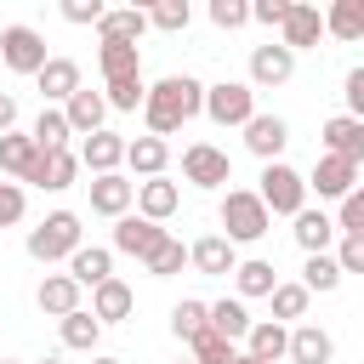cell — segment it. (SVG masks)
Listing matches in <instances>:
<instances>
[{
    "instance_id": "cell-1",
    "label": "cell",
    "mask_w": 364,
    "mask_h": 364,
    "mask_svg": "<svg viewBox=\"0 0 364 364\" xmlns=\"http://www.w3.org/2000/svg\"><path fill=\"white\" fill-rule=\"evenodd\" d=\"M199 108H205V85L193 74H165L142 97V125H148V136L165 142L171 131H182L188 119H199Z\"/></svg>"
},
{
    "instance_id": "cell-2",
    "label": "cell",
    "mask_w": 364,
    "mask_h": 364,
    "mask_svg": "<svg viewBox=\"0 0 364 364\" xmlns=\"http://www.w3.org/2000/svg\"><path fill=\"white\" fill-rule=\"evenodd\" d=\"M222 239L239 250V245H256V239H267V228H273V216L262 210V199H256V188H228L222 193Z\"/></svg>"
},
{
    "instance_id": "cell-3",
    "label": "cell",
    "mask_w": 364,
    "mask_h": 364,
    "mask_svg": "<svg viewBox=\"0 0 364 364\" xmlns=\"http://www.w3.org/2000/svg\"><path fill=\"white\" fill-rule=\"evenodd\" d=\"M28 256L34 262H68L80 245H85V228H80V216L74 210H51L40 228H28Z\"/></svg>"
},
{
    "instance_id": "cell-4",
    "label": "cell",
    "mask_w": 364,
    "mask_h": 364,
    "mask_svg": "<svg viewBox=\"0 0 364 364\" xmlns=\"http://www.w3.org/2000/svg\"><path fill=\"white\" fill-rule=\"evenodd\" d=\"M262 188H256V199H262V210L267 216H296L301 205H307V182H301V171L296 165H284V159H273V165H262V176H256Z\"/></svg>"
},
{
    "instance_id": "cell-5",
    "label": "cell",
    "mask_w": 364,
    "mask_h": 364,
    "mask_svg": "<svg viewBox=\"0 0 364 364\" xmlns=\"http://www.w3.org/2000/svg\"><path fill=\"white\" fill-rule=\"evenodd\" d=\"M210 125H245L250 114H256V91L245 85V80H216V85H205V108H199Z\"/></svg>"
},
{
    "instance_id": "cell-6",
    "label": "cell",
    "mask_w": 364,
    "mask_h": 364,
    "mask_svg": "<svg viewBox=\"0 0 364 364\" xmlns=\"http://www.w3.org/2000/svg\"><path fill=\"white\" fill-rule=\"evenodd\" d=\"M46 57H51V51H46V34H40V28H28V23L0 28V63H6L11 74H28V80H34V74L46 68Z\"/></svg>"
},
{
    "instance_id": "cell-7",
    "label": "cell",
    "mask_w": 364,
    "mask_h": 364,
    "mask_svg": "<svg viewBox=\"0 0 364 364\" xmlns=\"http://www.w3.org/2000/svg\"><path fill=\"white\" fill-rule=\"evenodd\" d=\"M182 182H193V188H222V182H233V159H228L216 142H188V148H182Z\"/></svg>"
},
{
    "instance_id": "cell-8",
    "label": "cell",
    "mask_w": 364,
    "mask_h": 364,
    "mask_svg": "<svg viewBox=\"0 0 364 364\" xmlns=\"http://www.w3.org/2000/svg\"><path fill=\"white\" fill-rule=\"evenodd\" d=\"M165 239H171V233H165L159 222H148V216H131V210H125V216L114 222V245H108V250H119V256H136V262H148V256H154V250H159Z\"/></svg>"
},
{
    "instance_id": "cell-9",
    "label": "cell",
    "mask_w": 364,
    "mask_h": 364,
    "mask_svg": "<svg viewBox=\"0 0 364 364\" xmlns=\"http://www.w3.org/2000/svg\"><path fill=\"white\" fill-rule=\"evenodd\" d=\"M318 40H324V17H318V6L290 0V11H284V23H279V46L296 57V51H313Z\"/></svg>"
},
{
    "instance_id": "cell-10",
    "label": "cell",
    "mask_w": 364,
    "mask_h": 364,
    "mask_svg": "<svg viewBox=\"0 0 364 364\" xmlns=\"http://www.w3.org/2000/svg\"><path fill=\"white\" fill-rule=\"evenodd\" d=\"M290 74H296V57L279 46V40H267V46H250V91H273V85H290Z\"/></svg>"
},
{
    "instance_id": "cell-11",
    "label": "cell",
    "mask_w": 364,
    "mask_h": 364,
    "mask_svg": "<svg viewBox=\"0 0 364 364\" xmlns=\"http://www.w3.org/2000/svg\"><path fill=\"white\" fill-rule=\"evenodd\" d=\"M239 131H245V148H250L262 165H273V159L284 154V142H290V119H284V114H250Z\"/></svg>"
},
{
    "instance_id": "cell-12",
    "label": "cell",
    "mask_w": 364,
    "mask_h": 364,
    "mask_svg": "<svg viewBox=\"0 0 364 364\" xmlns=\"http://www.w3.org/2000/svg\"><path fill=\"white\" fill-rule=\"evenodd\" d=\"M74 159H80V171H91V176H114V171L125 165V136L102 125V131H91V136H80V154H74Z\"/></svg>"
},
{
    "instance_id": "cell-13",
    "label": "cell",
    "mask_w": 364,
    "mask_h": 364,
    "mask_svg": "<svg viewBox=\"0 0 364 364\" xmlns=\"http://www.w3.org/2000/svg\"><path fill=\"white\" fill-rule=\"evenodd\" d=\"M74 176H80V159H74V148H57V154H40L34 165H28V188H40V193H63V188H74ZM17 182V188H23Z\"/></svg>"
},
{
    "instance_id": "cell-14",
    "label": "cell",
    "mask_w": 364,
    "mask_h": 364,
    "mask_svg": "<svg viewBox=\"0 0 364 364\" xmlns=\"http://www.w3.org/2000/svg\"><path fill=\"white\" fill-rule=\"evenodd\" d=\"M301 182H307V193H318V199H347V193L358 188V165L324 154V159H313V171H307Z\"/></svg>"
},
{
    "instance_id": "cell-15",
    "label": "cell",
    "mask_w": 364,
    "mask_h": 364,
    "mask_svg": "<svg viewBox=\"0 0 364 364\" xmlns=\"http://www.w3.org/2000/svg\"><path fill=\"white\" fill-rule=\"evenodd\" d=\"M318 142H324V154H336V159H347V165H364V119L330 114L324 131H318Z\"/></svg>"
},
{
    "instance_id": "cell-16",
    "label": "cell",
    "mask_w": 364,
    "mask_h": 364,
    "mask_svg": "<svg viewBox=\"0 0 364 364\" xmlns=\"http://www.w3.org/2000/svg\"><path fill=\"white\" fill-rule=\"evenodd\" d=\"M188 267H193V273H205V279H228V273L239 267V250H233L222 233H205V239H193V245H188Z\"/></svg>"
},
{
    "instance_id": "cell-17",
    "label": "cell",
    "mask_w": 364,
    "mask_h": 364,
    "mask_svg": "<svg viewBox=\"0 0 364 364\" xmlns=\"http://www.w3.org/2000/svg\"><path fill=\"white\" fill-rule=\"evenodd\" d=\"M284 358H290V364H336V336L318 330V324H290Z\"/></svg>"
},
{
    "instance_id": "cell-18",
    "label": "cell",
    "mask_w": 364,
    "mask_h": 364,
    "mask_svg": "<svg viewBox=\"0 0 364 364\" xmlns=\"http://www.w3.org/2000/svg\"><path fill=\"white\" fill-rule=\"evenodd\" d=\"M34 85H40L46 108H63V102L80 91V63H74V57H46V68L34 74Z\"/></svg>"
},
{
    "instance_id": "cell-19",
    "label": "cell",
    "mask_w": 364,
    "mask_h": 364,
    "mask_svg": "<svg viewBox=\"0 0 364 364\" xmlns=\"http://www.w3.org/2000/svg\"><path fill=\"white\" fill-rule=\"evenodd\" d=\"M131 205H136V216H148V222H165V216H176V205H182V188H176L171 176H148V182H136Z\"/></svg>"
},
{
    "instance_id": "cell-20",
    "label": "cell",
    "mask_w": 364,
    "mask_h": 364,
    "mask_svg": "<svg viewBox=\"0 0 364 364\" xmlns=\"http://www.w3.org/2000/svg\"><path fill=\"white\" fill-rule=\"evenodd\" d=\"M97 324H119V318H131L136 313V290L125 284V279H102L97 290H91V307H85Z\"/></svg>"
},
{
    "instance_id": "cell-21",
    "label": "cell",
    "mask_w": 364,
    "mask_h": 364,
    "mask_svg": "<svg viewBox=\"0 0 364 364\" xmlns=\"http://www.w3.org/2000/svg\"><path fill=\"white\" fill-rule=\"evenodd\" d=\"M256 318H250V307L239 301V296H222V301H205V330L210 336H222V341H245V330H250Z\"/></svg>"
},
{
    "instance_id": "cell-22",
    "label": "cell",
    "mask_w": 364,
    "mask_h": 364,
    "mask_svg": "<svg viewBox=\"0 0 364 364\" xmlns=\"http://www.w3.org/2000/svg\"><path fill=\"white\" fill-rule=\"evenodd\" d=\"M290 222H296L290 233H296V245H301V256H324V250L336 245V222H330L324 210H313V205H301V210H296Z\"/></svg>"
},
{
    "instance_id": "cell-23",
    "label": "cell",
    "mask_w": 364,
    "mask_h": 364,
    "mask_svg": "<svg viewBox=\"0 0 364 364\" xmlns=\"http://www.w3.org/2000/svg\"><path fill=\"white\" fill-rule=\"evenodd\" d=\"M68 279H74L80 290H97L102 279H114V250H108V245H80V250L68 256Z\"/></svg>"
},
{
    "instance_id": "cell-24",
    "label": "cell",
    "mask_w": 364,
    "mask_h": 364,
    "mask_svg": "<svg viewBox=\"0 0 364 364\" xmlns=\"http://www.w3.org/2000/svg\"><path fill=\"white\" fill-rule=\"evenodd\" d=\"M63 119H68V131L74 136H91V131H102V119H108V102H102V91H74L68 102H63Z\"/></svg>"
},
{
    "instance_id": "cell-25",
    "label": "cell",
    "mask_w": 364,
    "mask_h": 364,
    "mask_svg": "<svg viewBox=\"0 0 364 364\" xmlns=\"http://www.w3.org/2000/svg\"><path fill=\"white\" fill-rule=\"evenodd\" d=\"M284 341H290V330L284 324H273V318H256L250 330H245V358H256V364H279L284 358Z\"/></svg>"
},
{
    "instance_id": "cell-26",
    "label": "cell",
    "mask_w": 364,
    "mask_h": 364,
    "mask_svg": "<svg viewBox=\"0 0 364 364\" xmlns=\"http://www.w3.org/2000/svg\"><path fill=\"white\" fill-rule=\"evenodd\" d=\"M97 68H102V85H108V80H136V74H142V46L102 40V46H97Z\"/></svg>"
},
{
    "instance_id": "cell-27",
    "label": "cell",
    "mask_w": 364,
    "mask_h": 364,
    "mask_svg": "<svg viewBox=\"0 0 364 364\" xmlns=\"http://www.w3.org/2000/svg\"><path fill=\"white\" fill-rule=\"evenodd\" d=\"M125 165H131L142 182H148V176H165V165H171V142H159V136L142 131V136L125 142Z\"/></svg>"
},
{
    "instance_id": "cell-28",
    "label": "cell",
    "mask_w": 364,
    "mask_h": 364,
    "mask_svg": "<svg viewBox=\"0 0 364 364\" xmlns=\"http://www.w3.org/2000/svg\"><path fill=\"white\" fill-rule=\"evenodd\" d=\"M131 193H136V182H125L119 171H114V176H91V210H97V216H114V222H119V216L131 210Z\"/></svg>"
},
{
    "instance_id": "cell-29",
    "label": "cell",
    "mask_w": 364,
    "mask_h": 364,
    "mask_svg": "<svg viewBox=\"0 0 364 364\" xmlns=\"http://www.w3.org/2000/svg\"><path fill=\"white\" fill-rule=\"evenodd\" d=\"M34 301H40V313H46V318H68V313L80 307V284H74L68 273H46V279H40V290H34Z\"/></svg>"
},
{
    "instance_id": "cell-30",
    "label": "cell",
    "mask_w": 364,
    "mask_h": 364,
    "mask_svg": "<svg viewBox=\"0 0 364 364\" xmlns=\"http://www.w3.org/2000/svg\"><path fill=\"white\" fill-rule=\"evenodd\" d=\"M148 34V11L142 6H119V11H102L97 17V40H125V46H136Z\"/></svg>"
},
{
    "instance_id": "cell-31",
    "label": "cell",
    "mask_w": 364,
    "mask_h": 364,
    "mask_svg": "<svg viewBox=\"0 0 364 364\" xmlns=\"http://www.w3.org/2000/svg\"><path fill=\"white\" fill-rule=\"evenodd\" d=\"M273 284H279V267H273V262H262V256H245V262L233 267V290H239V301L273 296Z\"/></svg>"
},
{
    "instance_id": "cell-32",
    "label": "cell",
    "mask_w": 364,
    "mask_h": 364,
    "mask_svg": "<svg viewBox=\"0 0 364 364\" xmlns=\"http://www.w3.org/2000/svg\"><path fill=\"white\" fill-rule=\"evenodd\" d=\"M57 336H63V347H68V353H97V341H102V324H97L85 307H74L68 318H57Z\"/></svg>"
},
{
    "instance_id": "cell-33",
    "label": "cell",
    "mask_w": 364,
    "mask_h": 364,
    "mask_svg": "<svg viewBox=\"0 0 364 364\" xmlns=\"http://www.w3.org/2000/svg\"><path fill=\"white\" fill-rule=\"evenodd\" d=\"M34 159H40V148L28 142V131H6V136H0V176H11V182H23Z\"/></svg>"
},
{
    "instance_id": "cell-34",
    "label": "cell",
    "mask_w": 364,
    "mask_h": 364,
    "mask_svg": "<svg viewBox=\"0 0 364 364\" xmlns=\"http://www.w3.org/2000/svg\"><path fill=\"white\" fill-rule=\"evenodd\" d=\"M324 17V34H336V40H364V0H336L330 11H318Z\"/></svg>"
},
{
    "instance_id": "cell-35",
    "label": "cell",
    "mask_w": 364,
    "mask_h": 364,
    "mask_svg": "<svg viewBox=\"0 0 364 364\" xmlns=\"http://www.w3.org/2000/svg\"><path fill=\"white\" fill-rule=\"evenodd\" d=\"M68 119H63V108H40V119H34V131H28V142L40 148V154H57V148H68Z\"/></svg>"
},
{
    "instance_id": "cell-36",
    "label": "cell",
    "mask_w": 364,
    "mask_h": 364,
    "mask_svg": "<svg viewBox=\"0 0 364 364\" xmlns=\"http://www.w3.org/2000/svg\"><path fill=\"white\" fill-rule=\"evenodd\" d=\"M296 284H301L307 296H330V290L341 284V267H336V256H330V250H324V256H307V262H301V279H296Z\"/></svg>"
},
{
    "instance_id": "cell-37",
    "label": "cell",
    "mask_w": 364,
    "mask_h": 364,
    "mask_svg": "<svg viewBox=\"0 0 364 364\" xmlns=\"http://www.w3.org/2000/svg\"><path fill=\"white\" fill-rule=\"evenodd\" d=\"M267 301H273V324H284V330H290L296 318H307V301H313V296H307L301 284H290V279H279Z\"/></svg>"
},
{
    "instance_id": "cell-38",
    "label": "cell",
    "mask_w": 364,
    "mask_h": 364,
    "mask_svg": "<svg viewBox=\"0 0 364 364\" xmlns=\"http://www.w3.org/2000/svg\"><path fill=\"white\" fill-rule=\"evenodd\" d=\"M142 97H148V80H142V74H136V80H108V85H102V102H108L114 114H136Z\"/></svg>"
},
{
    "instance_id": "cell-39",
    "label": "cell",
    "mask_w": 364,
    "mask_h": 364,
    "mask_svg": "<svg viewBox=\"0 0 364 364\" xmlns=\"http://www.w3.org/2000/svg\"><path fill=\"white\" fill-rule=\"evenodd\" d=\"M336 239H364V188H353L347 199H336Z\"/></svg>"
},
{
    "instance_id": "cell-40",
    "label": "cell",
    "mask_w": 364,
    "mask_h": 364,
    "mask_svg": "<svg viewBox=\"0 0 364 364\" xmlns=\"http://www.w3.org/2000/svg\"><path fill=\"white\" fill-rule=\"evenodd\" d=\"M171 336H176V341H199V336H205V301L182 296V301L171 307Z\"/></svg>"
},
{
    "instance_id": "cell-41",
    "label": "cell",
    "mask_w": 364,
    "mask_h": 364,
    "mask_svg": "<svg viewBox=\"0 0 364 364\" xmlns=\"http://www.w3.org/2000/svg\"><path fill=\"white\" fill-rule=\"evenodd\" d=\"M193 23V6L188 0H159V6H148V28H159V34H182Z\"/></svg>"
},
{
    "instance_id": "cell-42",
    "label": "cell",
    "mask_w": 364,
    "mask_h": 364,
    "mask_svg": "<svg viewBox=\"0 0 364 364\" xmlns=\"http://www.w3.org/2000/svg\"><path fill=\"white\" fill-rule=\"evenodd\" d=\"M142 267H148L154 279H176V273L188 267V245H182V239H165V245H159V250H154Z\"/></svg>"
},
{
    "instance_id": "cell-43",
    "label": "cell",
    "mask_w": 364,
    "mask_h": 364,
    "mask_svg": "<svg viewBox=\"0 0 364 364\" xmlns=\"http://www.w3.org/2000/svg\"><path fill=\"white\" fill-rule=\"evenodd\" d=\"M188 353H193V364H239V347L233 341H222V336H199V341H188Z\"/></svg>"
},
{
    "instance_id": "cell-44",
    "label": "cell",
    "mask_w": 364,
    "mask_h": 364,
    "mask_svg": "<svg viewBox=\"0 0 364 364\" xmlns=\"http://www.w3.org/2000/svg\"><path fill=\"white\" fill-rule=\"evenodd\" d=\"M210 23L216 28H245L250 23V0H210Z\"/></svg>"
},
{
    "instance_id": "cell-45",
    "label": "cell",
    "mask_w": 364,
    "mask_h": 364,
    "mask_svg": "<svg viewBox=\"0 0 364 364\" xmlns=\"http://www.w3.org/2000/svg\"><path fill=\"white\" fill-rule=\"evenodd\" d=\"M102 11H108L102 0H63V23H74V28H97Z\"/></svg>"
},
{
    "instance_id": "cell-46",
    "label": "cell",
    "mask_w": 364,
    "mask_h": 364,
    "mask_svg": "<svg viewBox=\"0 0 364 364\" xmlns=\"http://www.w3.org/2000/svg\"><path fill=\"white\" fill-rule=\"evenodd\" d=\"M23 210H28V193H23L17 182H0V228L23 222Z\"/></svg>"
},
{
    "instance_id": "cell-47",
    "label": "cell",
    "mask_w": 364,
    "mask_h": 364,
    "mask_svg": "<svg viewBox=\"0 0 364 364\" xmlns=\"http://www.w3.org/2000/svg\"><path fill=\"white\" fill-rule=\"evenodd\" d=\"M341 97H347V119H364V68H347Z\"/></svg>"
},
{
    "instance_id": "cell-48",
    "label": "cell",
    "mask_w": 364,
    "mask_h": 364,
    "mask_svg": "<svg viewBox=\"0 0 364 364\" xmlns=\"http://www.w3.org/2000/svg\"><path fill=\"white\" fill-rule=\"evenodd\" d=\"M330 256H336L341 279H347V273H364V239H341V245H336Z\"/></svg>"
},
{
    "instance_id": "cell-49",
    "label": "cell",
    "mask_w": 364,
    "mask_h": 364,
    "mask_svg": "<svg viewBox=\"0 0 364 364\" xmlns=\"http://www.w3.org/2000/svg\"><path fill=\"white\" fill-rule=\"evenodd\" d=\"M284 11H290V0H250V23H262V28H279Z\"/></svg>"
},
{
    "instance_id": "cell-50",
    "label": "cell",
    "mask_w": 364,
    "mask_h": 364,
    "mask_svg": "<svg viewBox=\"0 0 364 364\" xmlns=\"http://www.w3.org/2000/svg\"><path fill=\"white\" fill-rule=\"evenodd\" d=\"M6 131H17V97L0 91V136H6Z\"/></svg>"
},
{
    "instance_id": "cell-51",
    "label": "cell",
    "mask_w": 364,
    "mask_h": 364,
    "mask_svg": "<svg viewBox=\"0 0 364 364\" xmlns=\"http://www.w3.org/2000/svg\"><path fill=\"white\" fill-rule=\"evenodd\" d=\"M91 364H125V358H108V353H102V358H91Z\"/></svg>"
},
{
    "instance_id": "cell-52",
    "label": "cell",
    "mask_w": 364,
    "mask_h": 364,
    "mask_svg": "<svg viewBox=\"0 0 364 364\" xmlns=\"http://www.w3.org/2000/svg\"><path fill=\"white\" fill-rule=\"evenodd\" d=\"M40 364H63V358H40Z\"/></svg>"
},
{
    "instance_id": "cell-53",
    "label": "cell",
    "mask_w": 364,
    "mask_h": 364,
    "mask_svg": "<svg viewBox=\"0 0 364 364\" xmlns=\"http://www.w3.org/2000/svg\"><path fill=\"white\" fill-rule=\"evenodd\" d=\"M239 364H256V358H245V353H239Z\"/></svg>"
},
{
    "instance_id": "cell-54",
    "label": "cell",
    "mask_w": 364,
    "mask_h": 364,
    "mask_svg": "<svg viewBox=\"0 0 364 364\" xmlns=\"http://www.w3.org/2000/svg\"><path fill=\"white\" fill-rule=\"evenodd\" d=\"M176 364H193V358H176Z\"/></svg>"
},
{
    "instance_id": "cell-55",
    "label": "cell",
    "mask_w": 364,
    "mask_h": 364,
    "mask_svg": "<svg viewBox=\"0 0 364 364\" xmlns=\"http://www.w3.org/2000/svg\"><path fill=\"white\" fill-rule=\"evenodd\" d=\"M0 364H11V358H0Z\"/></svg>"
}]
</instances>
